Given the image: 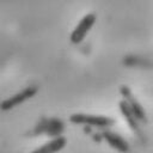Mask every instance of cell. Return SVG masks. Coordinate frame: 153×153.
Masks as SVG:
<instances>
[{"label": "cell", "instance_id": "8", "mask_svg": "<svg viewBox=\"0 0 153 153\" xmlns=\"http://www.w3.org/2000/svg\"><path fill=\"white\" fill-rule=\"evenodd\" d=\"M66 145H67V139L65 136L60 135V136L54 137L53 140L45 142L41 147L33 149L31 153H57L62 148H65Z\"/></svg>", "mask_w": 153, "mask_h": 153}, {"label": "cell", "instance_id": "7", "mask_svg": "<svg viewBox=\"0 0 153 153\" xmlns=\"http://www.w3.org/2000/svg\"><path fill=\"white\" fill-rule=\"evenodd\" d=\"M118 105H120V111L122 112L123 117L126 118V121H127L129 128H130V129H131V130H133V131H134L141 140H143V133H142L141 126H140L139 121L135 118V116L133 115V112L130 111V109L128 108L127 103L123 102V100H121V102L118 103Z\"/></svg>", "mask_w": 153, "mask_h": 153}, {"label": "cell", "instance_id": "5", "mask_svg": "<svg viewBox=\"0 0 153 153\" xmlns=\"http://www.w3.org/2000/svg\"><path fill=\"white\" fill-rule=\"evenodd\" d=\"M96 23V14L94 13H87L85 14L80 22L78 23V25L74 27V30L71 33V42L74 44L80 43L85 36L88 33V31L91 30V27L94 25Z\"/></svg>", "mask_w": 153, "mask_h": 153}, {"label": "cell", "instance_id": "6", "mask_svg": "<svg viewBox=\"0 0 153 153\" xmlns=\"http://www.w3.org/2000/svg\"><path fill=\"white\" fill-rule=\"evenodd\" d=\"M100 137H103L112 148L117 149L121 153H128L129 152V145L127 140H124L121 135L110 131V130H103L100 133Z\"/></svg>", "mask_w": 153, "mask_h": 153}, {"label": "cell", "instance_id": "1", "mask_svg": "<svg viewBox=\"0 0 153 153\" xmlns=\"http://www.w3.org/2000/svg\"><path fill=\"white\" fill-rule=\"evenodd\" d=\"M69 121L74 124H86L96 128H108L115 124V120L108 116H98L90 114H73L69 116Z\"/></svg>", "mask_w": 153, "mask_h": 153}, {"label": "cell", "instance_id": "3", "mask_svg": "<svg viewBox=\"0 0 153 153\" xmlns=\"http://www.w3.org/2000/svg\"><path fill=\"white\" fill-rule=\"evenodd\" d=\"M120 92L123 97V102L127 103L128 108L130 109V111L133 112V115L135 116V118L139 121V122H142V123H146L147 122V115H146V111L145 109L142 108V105L139 103V100L133 96L130 88L126 85H122L120 87Z\"/></svg>", "mask_w": 153, "mask_h": 153}, {"label": "cell", "instance_id": "4", "mask_svg": "<svg viewBox=\"0 0 153 153\" xmlns=\"http://www.w3.org/2000/svg\"><path fill=\"white\" fill-rule=\"evenodd\" d=\"M37 91H38V87L37 86H35V85L27 86L24 90H22L20 92H18V93H16V94L6 98L5 100H2L0 103V109L4 110V111H7V110H10V109H12V108H14V106L24 103L29 98L33 97L37 93Z\"/></svg>", "mask_w": 153, "mask_h": 153}, {"label": "cell", "instance_id": "2", "mask_svg": "<svg viewBox=\"0 0 153 153\" xmlns=\"http://www.w3.org/2000/svg\"><path fill=\"white\" fill-rule=\"evenodd\" d=\"M65 130V124L59 118H42L32 130V135H49L57 137Z\"/></svg>", "mask_w": 153, "mask_h": 153}]
</instances>
